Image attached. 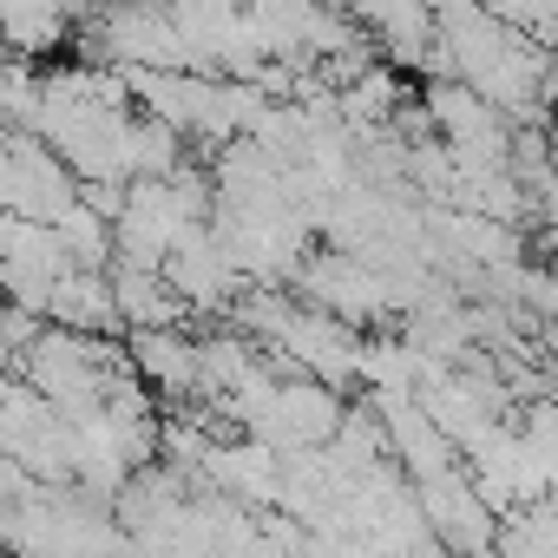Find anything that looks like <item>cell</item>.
Instances as JSON below:
<instances>
[{
	"label": "cell",
	"instance_id": "cell-3",
	"mask_svg": "<svg viewBox=\"0 0 558 558\" xmlns=\"http://www.w3.org/2000/svg\"><path fill=\"white\" fill-rule=\"evenodd\" d=\"M125 362L151 388V401L210 408L204 401V368H197V336H184V329H138V336H125Z\"/></svg>",
	"mask_w": 558,
	"mask_h": 558
},
{
	"label": "cell",
	"instance_id": "cell-5",
	"mask_svg": "<svg viewBox=\"0 0 558 558\" xmlns=\"http://www.w3.org/2000/svg\"><path fill=\"white\" fill-rule=\"evenodd\" d=\"M106 276H112V303H119L125 336H138V329H178V323L191 316V310L171 296L165 269H132V263H112Z\"/></svg>",
	"mask_w": 558,
	"mask_h": 558
},
{
	"label": "cell",
	"instance_id": "cell-2",
	"mask_svg": "<svg viewBox=\"0 0 558 558\" xmlns=\"http://www.w3.org/2000/svg\"><path fill=\"white\" fill-rule=\"evenodd\" d=\"M165 283H171V296L197 316V310H210V316H230V303L250 290L243 283V269L230 263V250L217 243V230L210 223H197L171 256H165Z\"/></svg>",
	"mask_w": 558,
	"mask_h": 558
},
{
	"label": "cell",
	"instance_id": "cell-4",
	"mask_svg": "<svg viewBox=\"0 0 558 558\" xmlns=\"http://www.w3.org/2000/svg\"><path fill=\"white\" fill-rule=\"evenodd\" d=\"M0 53L47 73V60L73 53V14L66 8H0Z\"/></svg>",
	"mask_w": 558,
	"mask_h": 558
},
{
	"label": "cell",
	"instance_id": "cell-1",
	"mask_svg": "<svg viewBox=\"0 0 558 558\" xmlns=\"http://www.w3.org/2000/svg\"><path fill=\"white\" fill-rule=\"evenodd\" d=\"M414 506H421V525H427V538H434L447 558H480V551H493V532H499V519H493V512H486V499L473 493L466 466H453L447 480H427V486H414Z\"/></svg>",
	"mask_w": 558,
	"mask_h": 558
}]
</instances>
